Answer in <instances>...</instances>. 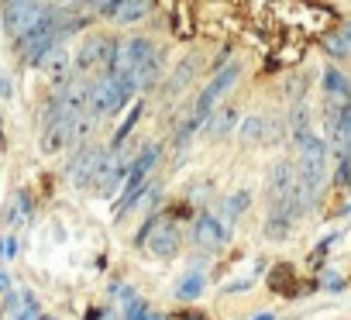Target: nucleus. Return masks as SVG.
Returning a JSON list of instances; mask_svg holds the SVG:
<instances>
[{
	"instance_id": "b1692460",
	"label": "nucleus",
	"mask_w": 351,
	"mask_h": 320,
	"mask_svg": "<svg viewBox=\"0 0 351 320\" xmlns=\"http://www.w3.org/2000/svg\"><path fill=\"white\" fill-rule=\"evenodd\" d=\"M0 289H4V293H11V275H8V272L0 275Z\"/></svg>"
},
{
	"instance_id": "20e7f679",
	"label": "nucleus",
	"mask_w": 351,
	"mask_h": 320,
	"mask_svg": "<svg viewBox=\"0 0 351 320\" xmlns=\"http://www.w3.org/2000/svg\"><path fill=\"white\" fill-rule=\"evenodd\" d=\"M155 45L148 42V38H124V42H117V56H114V73L110 76H138L152 59H155Z\"/></svg>"
},
{
	"instance_id": "aec40b11",
	"label": "nucleus",
	"mask_w": 351,
	"mask_h": 320,
	"mask_svg": "<svg viewBox=\"0 0 351 320\" xmlns=\"http://www.w3.org/2000/svg\"><path fill=\"white\" fill-rule=\"evenodd\" d=\"M14 320H38V299H35L32 293H25L21 306L14 310Z\"/></svg>"
},
{
	"instance_id": "1a4fd4ad",
	"label": "nucleus",
	"mask_w": 351,
	"mask_h": 320,
	"mask_svg": "<svg viewBox=\"0 0 351 320\" xmlns=\"http://www.w3.org/2000/svg\"><path fill=\"white\" fill-rule=\"evenodd\" d=\"M38 69H42L52 83H62V79H69V69H76V62L69 59V52H66L62 45H56V49L38 62Z\"/></svg>"
},
{
	"instance_id": "2eb2a0df",
	"label": "nucleus",
	"mask_w": 351,
	"mask_h": 320,
	"mask_svg": "<svg viewBox=\"0 0 351 320\" xmlns=\"http://www.w3.org/2000/svg\"><path fill=\"white\" fill-rule=\"evenodd\" d=\"M28 217H32V197L28 193H18L11 200V207H8V224L11 227H21V224H28Z\"/></svg>"
},
{
	"instance_id": "0eeeda50",
	"label": "nucleus",
	"mask_w": 351,
	"mask_h": 320,
	"mask_svg": "<svg viewBox=\"0 0 351 320\" xmlns=\"http://www.w3.org/2000/svg\"><path fill=\"white\" fill-rule=\"evenodd\" d=\"M66 145H76V117H49L42 131V151L56 155Z\"/></svg>"
},
{
	"instance_id": "412c9836",
	"label": "nucleus",
	"mask_w": 351,
	"mask_h": 320,
	"mask_svg": "<svg viewBox=\"0 0 351 320\" xmlns=\"http://www.w3.org/2000/svg\"><path fill=\"white\" fill-rule=\"evenodd\" d=\"M248 204H252V193H248V190H238V193H231V200H228V214L238 217V214L248 210Z\"/></svg>"
},
{
	"instance_id": "9b49d317",
	"label": "nucleus",
	"mask_w": 351,
	"mask_h": 320,
	"mask_svg": "<svg viewBox=\"0 0 351 320\" xmlns=\"http://www.w3.org/2000/svg\"><path fill=\"white\" fill-rule=\"evenodd\" d=\"M324 45H327V52H330L334 59H348V56H351V21H348L344 28L330 32Z\"/></svg>"
},
{
	"instance_id": "423d86ee",
	"label": "nucleus",
	"mask_w": 351,
	"mask_h": 320,
	"mask_svg": "<svg viewBox=\"0 0 351 320\" xmlns=\"http://www.w3.org/2000/svg\"><path fill=\"white\" fill-rule=\"evenodd\" d=\"M238 76H241V69H238V66H224V69H221V73H217V76L207 83V90L200 93V100H197V110H193V114H197L200 121H207V117L214 114V107L221 103V97H224V93H228V90L238 83Z\"/></svg>"
},
{
	"instance_id": "7ed1b4c3",
	"label": "nucleus",
	"mask_w": 351,
	"mask_h": 320,
	"mask_svg": "<svg viewBox=\"0 0 351 320\" xmlns=\"http://www.w3.org/2000/svg\"><path fill=\"white\" fill-rule=\"evenodd\" d=\"M114 56H117V42L114 38H107V35H90V38H83V45L76 49V56H73V62H76V73L83 76V73H104V76H110L114 73Z\"/></svg>"
},
{
	"instance_id": "f3484780",
	"label": "nucleus",
	"mask_w": 351,
	"mask_h": 320,
	"mask_svg": "<svg viewBox=\"0 0 351 320\" xmlns=\"http://www.w3.org/2000/svg\"><path fill=\"white\" fill-rule=\"evenodd\" d=\"M234 121H238V114H234L231 107L217 110V117H214V124H210V134H214V138H224V134L234 127Z\"/></svg>"
},
{
	"instance_id": "4468645a",
	"label": "nucleus",
	"mask_w": 351,
	"mask_h": 320,
	"mask_svg": "<svg viewBox=\"0 0 351 320\" xmlns=\"http://www.w3.org/2000/svg\"><path fill=\"white\" fill-rule=\"evenodd\" d=\"M324 90L330 100H351V83L337 73V69H327L324 73Z\"/></svg>"
},
{
	"instance_id": "dca6fc26",
	"label": "nucleus",
	"mask_w": 351,
	"mask_h": 320,
	"mask_svg": "<svg viewBox=\"0 0 351 320\" xmlns=\"http://www.w3.org/2000/svg\"><path fill=\"white\" fill-rule=\"evenodd\" d=\"M289 227H293V221H289L286 214L272 210V214H269V221H265V238H276V241H282V238L289 234Z\"/></svg>"
},
{
	"instance_id": "39448f33",
	"label": "nucleus",
	"mask_w": 351,
	"mask_h": 320,
	"mask_svg": "<svg viewBox=\"0 0 351 320\" xmlns=\"http://www.w3.org/2000/svg\"><path fill=\"white\" fill-rule=\"evenodd\" d=\"M134 245H145L152 258H172L180 251V227L172 221H148L145 231L134 238Z\"/></svg>"
},
{
	"instance_id": "f03ea898",
	"label": "nucleus",
	"mask_w": 351,
	"mask_h": 320,
	"mask_svg": "<svg viewBox=\"0 0 351 320\" xmlns=\"http://www.w3.org/2000/svg\"><path fill=\"white\" fill-rule=\"evenodd\" d=\"M296 145H300V180L310 190V197H317L327 180V145L317 134H306Z\"/></svg>"
},
{
	"instance_id": "a878e982",
	"label": "nucleus",
	"mask_w": 351,
	"mask_h": 320,
	"mask_svg": "<svg viewBox=\"0 0 351 320\" xmlns=\"http://www.w3.org/2000/svg\"><path fill=\"white\" fill-rule=\"evenodd\" d=\"M258 320H272V317H258Z\"/></svg>"
},
{
	"instance_id": "4be33fe9",
	"label": "nucleus",
	"mask_w": 351,
	"mask_h": 320,
	"mask_svg": "<svg viewBox=\"0 0 351 320\" xmlns=\"http://www.w3.org/2000/svg\"><path fill=\"white\" fill-rule=\"evenodd\" d=\"M4 248H8V251H4V258H14V255H18V241H14L11 234H8V241H4Z\"/></svg>"
},
{
	"instance_id": "ddd939ff",
	"label": "nucleus",
	"mask_w": 351,
	"mask_h": 320,
	"mask_svg": "<svg viewBox=\"0 0 351 320\" xmlns=\"http://www.w3.org/2000/svg\"><path fill=\"white\" fill-rule=\"evenodd\" d=\"M265 127H269V121L265 117H258V114H248L245 121H241V141L245 145H255V141H265Z\"/></svg>"
},
{
	"instance_id": "a211bd4d",
	"label": "nucleus",
	"mask_w": 351,
	"mask_h": 320,
	"mask_svg": "<svg viewBox=\"0 0 351 320\" xmlns=\"http://www.w3.org/2000/svg\"><path fill=\"white\" fill-rule=\"evenodd\" d=\"M293 134H296V141H303L306 134H313L310 131V110L306 107H296L293 110Z\"/></svg>"
},
{
	"instance_id": "f8f14e48",
	"label": "nucleus",
	"mask_w": 351,
	"mask_h": 320,
	"mask_svg": "<svg viewBox=\"0 0 351 320\" xmlns=\"http://www.w3.org/2000/svg\"><path fill=\"white\" fill-rule=\"evenodd\" d=\"M197 56H186L180 66H176V73H172V79H169V97H176V93H183L186 90V83L193 79V73H197V62H193Z\"/></svg>"
},
{
	"instance_id": "6e6552de",
	"label": "nucleus",
	"mask_w": 351,
	"mask_h": 320,
	"mask_svg": "<svg viewBox=\"0 0 351 320\" xmlns=\"http://www.w3.org/2000/svg\"><path fill=\"white\" fill-rule=\"evenodd\" d=\"M148 11H152V0H110V4L100 8V18L114 25H138Z\"/></svg>"
},
{
	"instance_id": "6ab92c4d",
	"label": "nucleus",
	"mask_w": 351,
	"mask_h": 320,
	"mask_svg": "<svg viewBox=\"0 0 351 320\" xmlns=\"http://www.w3.org/2000/svg\"><path fill=\"white\" fill-rule=\"evenodd\" d=\"M200 293H204V279H200L197 272H193V275H186V279L180 282V296H183V299H197Z\"/></svg>"
},
{
	"instance_id": "5701e85b",
	"label": "nucleus",
	"mask_w": 351,
	"mask_h": 320,
	"mask_svg": "<svg viewBox=\"0 0 351 320\" xmlns=\"http://www.w3.org/2000/svg\"><path fill=\"white\" fill-rule=\"evenodd\" d=\"M324 286H330V289H341V279L330 272V275H324Z\"/></svg>"
},
{
	"instance_id": "393cba45",
	"label": "nucleus",
	"mask_w": 351,
	"mask_h": 320,
	"mask_svg": "<svg viewBox=\"0 0 351 320\" xmlns=\"http://www.w3.org/2000/svg\"><path fill=\"white\" fill-rule=\"evenodd\" d=\"M38 320H56V317H38Z\"/></svg>"
},
{
	"instance_id": "9d476101",
	"label": "nucleus",
	"mask_w": 351,
	"mask_h": 320,
	"mask_svg": "<svg viewBox=\"0 0 351 320\" xmlns=\"http://www.w3.org/2000/svg\"><path fill=\"white\" fill-rule=\"evenodd\" d=\"M193 238H197L200 248H217V245L228 238V231L221 227V221H217L214 214H204V217L197 221V227H193Z\"/></svg>"
},
{
	"instance_id": "f257e3e1",
	"label": "nucleus",
	"mask_w": 351,
	"mask_h": 320,
	"mask_svg": "<svg viewBox=\"0 0 351 320\" xmlns=\"http://www.w3.org/2000/svg\"><path fill=\"white\" fill-rule=\"evenodd\" d=\"M134 93V79L131 76H100L93 83V103H90V114L93 117H114Z\"/></svg>"
}]
</instances>
